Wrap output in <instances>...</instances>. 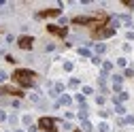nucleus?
<instances>
[{
	"mask_svg": "<svg viewBox=\"0 0 134 132\" xmlns=\"http://www.w3.org/2000/svg\"><path fill=\"white\" fill-rule=\"evenodd\" d=\"M60 17V9H43L36 13V19H53Z\"/></svg>",
	"mask_w": 134,
	"mask_h": 132,
	"instance_id": "5",
	"label": "nucleus"
},
{
	"mask_svg": "<svg viewBox=\"0 0 134 132\" xmlns=\"http://www.w3.org/2000/svg\"><path fill=\"white\" fill-rule=\"evenodd\" d=\"M38 128L43 132H58V122L53 117H41L38 119Z\"/></svg>",
	"mask_w": 134,
	"mask_h": 132,
	"instance_id": "3",
	"label": "nucleus"
},
{
	"mask_svg": "<svg viewBox=\"0 0 134 132\" xmlns=\"http://www.w3.org/2000/svg\"><path fill=\"white\" fill-rule=\"evenodd\" d=\"M47 32H49V34H53V36H58V38H66V34H68V30H66V28H62V26H53V24L47 26Z\"/></svg>",
	"mask_w": 134,
	"mask_h": 132,
	"instance_id": "7",
	"label": "nucleus"
},
{
	"mask_svg": "<svg viewBox=\"0 0 134 132\" xmlns=\"http://www.w3.org/2000/svg\"><path fill=\"white\" fill-rule=\"evenodd\" d=\"M75 132H81V130H75Z\"/></svg>",
	"mask_w": 134,
	"mask_h": 132,
	"instance_id": "8",
	"label": "nucleus"
},
{
	"mask_svg": "<svg viewBox=\"0 0 134 132\" xmlns=\"http://www.w3.org/2000/svg\"><path fill=\"white\" fill-rule=\"evenodd\" d=\"M107 24H109V21H102V24H98V26L90 28V36L96 38V41H102V38L113 36V28H109Z\"/></svg>",
	"mask_w": 134,
	"mask_h": 132,
	"instance_id": "2",
	"label": "nucleus"
},
{
	"mask_svg": "<svg viewBox=\"0 0 134 132\" xmlns=\"http://www.w3.org/2000/svg\"><path fill=\"white\" fill-rule=\"evenodd\" d=\"M0 94L15 96V98H24V90L21 87H13V85H2V87H0Z\"/></svg>",
	"mask_w": 134,
	"mask_h": 132,
	"instance_id": "6",
	"label": "nucleus"
},
{
	"mask_svg": "<svg viewBox=\"0 0 134 132\" xmlns=\"http://www.w3.org/2000/svg\"><path fill=\"white\" fill-rule=\"evenodd\" d=\"M11 79H13V83H17L21 90H28V87H34L38 75L34 70H30V68H15Z\"/></svg>",
	"mask_w": 134,
	"mask_h": 132,
	"instance_id": "1",
	"label": "nucleus"
},
{
	"mask_svg": "<svg viewBox=\"0 0 134 132\" xmlns=\"http://www.w3.org/2000/svg\"><path fill=\"white\" fill-rule=\"evenodd\" d=\"M17 47L24 49V51H30L32 47H34V36H30V34H24L17 38Z\"/></svg>",
	"mask_w": 134,
	"mask_h": 132,
	"instance_id": "4",
	"label": "nucleus"
}]
</instances>
